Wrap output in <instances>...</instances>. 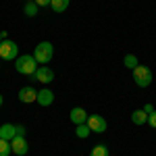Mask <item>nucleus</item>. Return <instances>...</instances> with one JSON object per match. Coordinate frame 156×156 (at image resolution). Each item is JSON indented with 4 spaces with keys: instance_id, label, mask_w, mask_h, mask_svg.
I'll return each mask as SVG.
<instances>
[{
    "instance_id": "9",
    "label": "nucleus",
    "mask_w": 156,
    "mask_h": 156,
    "mask_svg": "<svg viewBox=\"0 0 156 156\" xmlns=\"http://www.w3.org/2000/svg\"><path fill=\"white\" fill-rule=\"evenodd\" d=\"M40 106H50L52 102H54V94H52V90L48 87H44V90H40L37 92V100H36Z\"/></svg>"
},
{
    "instance_id": "23",
    "label": "nucleus",
    "mask_w": 156,
    "mask_h": 156,
    "mask_svg": "<svg viewBox=\"0 0 156 156\" xmlns=\"http://www.w3.org/2000/svg\"><path fill=\"white\" fill-rule=\"evenodd\" d=\"M0 106H2V96H0Z\"/></svg>"
},
{
    "instance_id": "14",
    "label": "nucleus",
    "mask_w": 156,
    "mask_h": 156,
    "mask_svg": "<svg viewBox=\"0 0 156 156\" xmlns=\"http://www.w3.org/2000/svg\"><path fill=\"white\" fill-rule=\"evenodd\" d=\"M37 12H40V6H37V4L34 2V0L25 4V15H27V17H36Z\"/></svg>"
},
{
    "instance_id": "15",
    "label": "nucleus",
    "mask_w": 156,
    "mask_h": 156,
    "mask_svg": "<svg viewBox=\"0 0 156 156\" xmlns=\"http://www.w3.org/2000/svg\"><path fill=\"white\" fill-rule=\"evenodd\" d=\"M12 154V148H11V142L2 140L0 137V156H11Z\"/></svg>"
},
{
    "instance_id": "22",
    "label": "nucleus",
    "mask_w": 156,
    "mask_h": 156,
    "mask_svg": "<svg viewBox=\"0 0 156 156\" xmlns=\"http://www.w3.org/2000/svg\"><path fill=\"white\" fill-rule=\"evenodd\" d=\"M144 110H146V112H148V115H150V112H154L156 108L152 106V104H146V106H144Z\"/></svg>"
},
{
    "instance_id": "4",
    "label": "nucleus",
    "mask_w": 156,
    "mask_h": 156,
    "mask_svg": "<svg viewBox=\"0 0 156 156\" xmlns=\"http://www.w3.org/2000/svg\"><path fill=\"white\" fill-rule=\"evenodd\" d=\"M17 52H19V46L12 42V40H2L0 42V58L4 60H15L17 58Z\"/></svg>"
},
{
    "instance_id": "7",
    "label": "nucleus",
    "mask_w": 156,
    "mask_h": 156,
    "mask_svg": "<svg viewBox=\"0 0 156 156\" xmlns=\"http://www.w3.org/2000/svg\"><path fill=\"white\" fill-rule=\"evenodd\" d=\"M19 100H21V102H25V104L36 102V100H37L36 87H31V85H25V87H21V90H19Z\"/></svg>"
},
{
    "instance_id": "8",
    "label": "nucleus",
    "mask_w": 156,
    "mask_h": 156,
    "mask_svg": "<svg viewBox=\"0 0 156 156\" xmlns=\"http://www.w3.org/2000/svg\"><path fill=\"white\" fill-rule=\"evenodd\" d=\"M34 77H36L37 81H42V83H50V81H54V71L44 65V67H40V69L34 73Z\"/></svg>"
},
{
    "instance_id": "18",
    "label": "nucleus",
    "mask_w": 156,
    "mask_h": 156,
    "mask_svg": "<svg viewBox=\"0 0 156 156\" xmlns=\"http://www.w3.org/2000/svg\"><path fill=\"white\" fill-rule=\"evenodd\" d=\"M137 65H140V60H137V56H135V54H127V56H125V67L135 69Z\"/></svg>"
},
{
    "instance_id": "10",
    "label": "nucleus",
    "mask_w": 156,
    "mask_h": 156,
    "mask_svg": "<svg viewBox=\"0 0 156 156\" xmlns=\"http://www.w3.org/2000/svg\"><path fill=\"white\" fill-rule=\"evenodd\" d=\"M0 137H2V140H6V142H11L12 137H17V125L4 123V125L0 127Z\"/></svg>"
},
{
    "instance_id": "11",
    "label": "nucleus",
    "mask_w": 156,
    "mask_h": 156,
    "mask_svg": "<svg viewBox=\"0 0 156 156\" xmlns=\"http://www.w3.org/2000/svg\"><path fill=\"white\" fill-rule=\"evenodd\" d=\"M69 119H71L75 125H81V123H85V121H87V112H85L81 106H77V108H73V110H71Z\"/></svg>"
},
{
    "instance_id": "5",
    "label": "nucleus",
    "mask_w": 156,
    "mask_h": 156,
    "mask_svg": "<svg viewBox=\"0 0 156 156\" xmlns=\"http://www.w3.org/2000/svg\"><path fill=\"white\" fill-rule=\"evenodd\" d=\"M85 123H87V127H90L92 131H96V133L106 131V119H104L102 115H90Z\"/></svg>"
},
{
    "instance_id": "13",
    "label": "nucleus",
    "mask_w": 156,
    "mask_h": 156,
    "mask_svg": "<svg viewBox=\"0 0 156 156\" xmlns=\"http://www.w3.org/2000/svg\"><path fill=\"white\" fill-rule=\"evenodd\" d=\"M69 2H71V0H52V2H50V9L54 12H62V11H67Z\"/></svg>"
},
{
    "instance_id": "16",
    "label": "nucleus",
    "mask_w": 156,
    "mask_h": 156,
    "mask_svg": "<svg viewBox=\"0 0 156 156\" xmlns=\"http://www.w3.org/2000/svg\"><path fill=\"white\" fill-rule=\"evenodd\" d=\"M90 156H108V148L104 144H98V146H94V148H92Z\"/></svg>"
},
{
    "instance_id": "1",
    "label": "nucleus",
    "mask_w": 156,
    "mask_h": 156,
    "mask_svg": "<svg viewBox=\"0 0 156 156\" xmlns=\"http://www.w3.org/2000/svg\"><path fill=\"white\" fill-rule=\"evenodd\" d=\"M15 62V69L21 73V75H34L37 71V60L34 54H23V56H17Z\"/></svg>"
},
{
    "instance_id": "17",
    "label": "nucleus",
    "mask_w": 156,
    "mask_h": 156,
    "mask_svg": "<svg viewBox=\"0 0 156 156\" xmlns=\"http://www.w3.org/2000/svg\"><path fill=\"white\" fill-rule=\"evenodd\" d=\"M90 131H92V129L87 127V123H81V125H77V129H75L77 137H81V140H83V137H87V135H90Z\"/></svg>"
},
{
    "instance_id": "12",
    "label": "nucleus",
    "mask_w": 156,
    "mask_h": 156,
    "mask_svg": "<svg viewBox=\"0 0 156 156\" xmlns=\"http://www.w3.org/2000/svg\"><path fill=\"white\" fill-rule=\"evenodd\" d=\"M131 121L135 125H144V123H148V112H146L144 108H137V110L131 112Z\"/></svg>"
},
{
    "instance_id": "19",
    "label": "nucleus",
    "mask_w": 156,
    "mask_h": 156,
    "mask_svg": "<svg viewBox=\"0 0 156 156\" xmlns=\"http://www.w3.org/2000/svg\"><path fill=\"white\" fill-rule=\"evenodd\" d=\"M148 123H150V127H154V129H156V110L148 115Z\"/></svg>"
},
{
    "instance_id": "20",
    "label": "nucleus",
    "mask_w": 156,
    "mask_h": 156,
    "mask_svg": "<svg viewBox=\"0 0 156 156\" xmlns=\"http://www.w3.org/2000/svg\"><path fill=\"white\" fill-rule=\"evenodd\" d=\"M34 2L42 9V6H50V2H52V0H34Z\"/></svg>"
},
{
    "instance_id": "2",
    "label": "nucleus",
    "mask_w": 156,
    "mask_h": 156,
    "mask_svg": "<svg viewBox=\"0 0 156 156\" xmlns=\"http://www.w3.org/2000/svg\"><path fill=\"white\" fill-rule=\"evenodd\" d=\"M133 81H135L137 87H148L152 83V71L148 67H144V65H137L133 69Z\"/></svg>"
},
{
    "instance_id": "6",
    "label": "nucleus",
    "mask_w": 156,
    "mask_h": 156,
    "mask_svg": "<svg viewBox=\"0 0 156 156\" xmlns=\"http://www.w3.org/2000/svg\"><path fill=\"white\" fill-rule=\"evenodd\" d=\"M11 148H12V154H17V156H25V154H27V150H29V146H27V142H25V137H21V135H17V137H12V140H11Z\"/></svg>"
},
{
    "instance_id": "21",
    "label": "nucleus",
    "mask_w": 156,
    "mask_h": 156,
    "mask_svg": "<svg viewBox=\"0 0 156 156\" xmlns=\"http://www.w3.org/2000/svg\"><path fill=\"white\" fill-rule=\"evenodd\" d=\"M17 135L25 137V127H23V125H17Z\"/></svg>"
},
{
    "instance_id": "24",
    "label": "nucleus",
    "mask_w": 156,
    "mask_h": 156,
    "mask_svg": "<svg viewBox=\"0 0 156 156\" xmlns=\"http://www.w3.org/2000/svg\"><path fill=\"white\" fill-rule=\"evenodd\" d=\"M0 42H2V31H0Z\"/></svg>"
},
{
    "instance_id": "3",
    "label": "nucleus",
    "mask_w": 156,
    "mask_h": 156,
    "mask_svg": "<svg viewBox=\"0 0 156 156\" xmlns=\"http://www.w3.org/2000/svg\"><path fill=\"white\" fill-rule=\"evenodd\" d=\"M52 54H54V46L50 44V42H40L34 50V56H36L37 62H50L52 60Z\"/></svg>"
}]
</instances>
